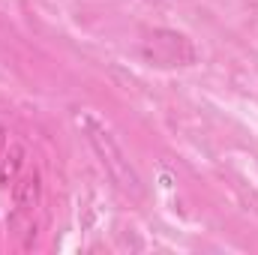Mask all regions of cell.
Segmentation results:
<instances>
[{
	"label": "cell",
	"instance_id": "obj_1",
	"mask_svg": "<svg viewBox=\"0 0 258 255\" xmlns=\"http://www.w3.org/2000/svg\"><path fill=\"white\" fill-rule=\"evenodd\" d=\"M75 123L87 135L90 147L96 150V156H99L102 168L108 171V177L114 180V186L123 192L129 201H135V204L144 201V183H141L135 165L129 162V156L123 153V147L117 144V138L111 135V129L105 126L102 120H96L93 114H87V111H78L75 114Z\"/></svg>",
	"mask_w": 258,
	"mask_h": 255
},
{
	"label": "cell",
	"instance_id": "obj_2",
	"mask_svg": "<svg viewBox=\"0 0 258 255\" xmlns=\"http://www.w3.org/2000/svg\"><path fill=\"white\" fill-rule=\"evenodd\" d=\"M144 57L159 66H192L195 45L177 30L156 27L144 36Z\"/></svg>",
	"mask_w": 258,
	"mask_h": 255
},
{
	"label": "cell",
	"instance_id": "obj_3",
	"mask_svg": "<svg viewBox=\"0 0 258 255\" xmlns=\"http://www.w3.org/2000/svg\"><path fill=\"white\" fill-rule=\"evenodd\" d=\"M39 201H42V174L36 168L33 171H21L15 177V183H12V204H15V210L33 216Z\"/></svg>",
	"mask_w": 258,
	"mask_h": 255
},
{
	"label": "cell",
	"instance_id": "obj_4",
	"mask_svg": "<svg viewBox=\"0 0 258 255\" xmlns=\"http://www.w3.org/2000/svg\"><path fill=\"white\" fill-rule=\"evenodd\" d=\"M24 162H27V150H24V144H18V141L6 144V150H3V156H0V183H3V186L15 183V177L21 174Z\"/></svg>",
	"mask_w": 258,
	"mask_h": 255
},
{
	"label": "cell",
	"instance_id": "obj_5",
	"mask_svg": "<svg viewBox=\"0 0 258 255\" xmlns=\"http://www.w3.org/2000/svg\"><path fill=\"white\" fill-rule=\"evenodd\" d=\"M3 150H6V129L0 126V156H3Z\"/></svg>",
	"mask_w": 258,
	"mask_h": 255
},
{
	"label": "cell",
	"instance_id": "obj_6",
	"mask_svg": "<svg viewBox=\"0 0 258 255\" xmlns=\"http://www.w3.org/2000/svg\"><path fill=\"white\" fill-rule=\"evenodd\" d=\"M0 237H3V231H0Z\"/></svg>",
	"mask_w": 258,
	"mask_h": 255
}]
</instances>
